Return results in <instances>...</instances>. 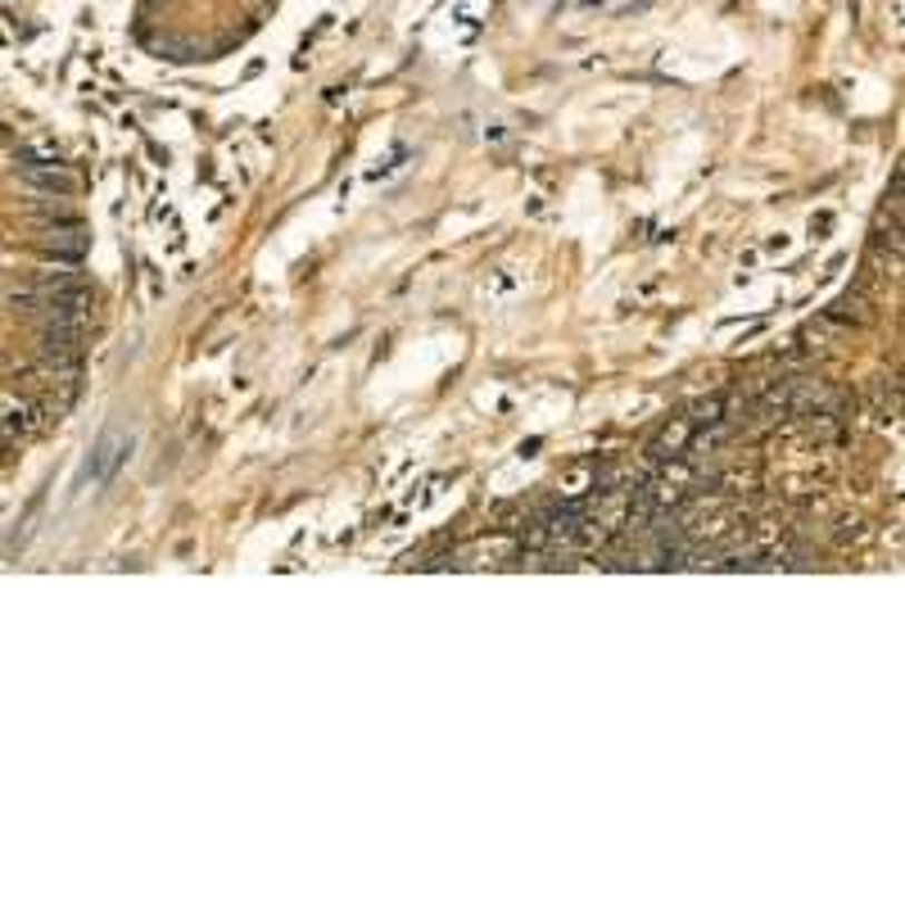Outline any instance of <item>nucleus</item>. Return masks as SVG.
<instances>
[{
	"instance_id": "nucleus-1",
	"label": "nucleus",
	"mask_w": 905,
	"mask_h": 905,
	"mask_svg": "<svg viewBox=\"0 0 905 905\" xmlns=\"http://www.w3.org/2000/svg\"><path fill=\"white\" fill-rule=\"evenodd\" d=\"M127 449H131V440L127 435H109L100 449H96V466H91V480H109L114 471H118V462L127 458Z\"/></svg>"
},
{
	"instance_id": "nucleus-2",
	"label": "nucleus",
	"mask_w": 905,
	"mask_h": 905,
	"mask_svg": "<svg viewBox=\"0 0 905 905\" xmlns=\"http://www.w3.org/2000/svg\"><path fill=\"white\" fill-rule=\"evenodd\" d=\"M46 249H50V254H59V258H82V249H87V232H82V227H63V232H50Z\"/></svg>"
},
{
	"instance_id": "nucleus-3",
	"label": "nucleus",
	"mask_w": 905,
	"mask_h": 905,
	"mask_svg": "<svg viewBox=\"0 0 905 905\" xmlns=\"http://www.w3.org/2000/svg\"><path fill=\"white\" fill-rule=\"evenodd\" d=\"M28 181L32 186H41V190H59V195H68V190H73V177H68V173H55V164H46V173H28Z\"/></svg>"
},
{
	"instance_id": "nucleus-4",
	"label": "nucleus",
	"mask_w": 905,
	"mask_h": 905,
	"mask_svg": "<svg viewBox=\"0 0 905 905\" xmlns=\"http://www.w3.org/2000/svg\"><path fill=\"white\" fill-rule=\"evenodd\" d=\"M589 484L598 490V471H593V466H576V471H571V475L562 480V499H576V494H584Z\"/></svg>"
}]
</instances>
